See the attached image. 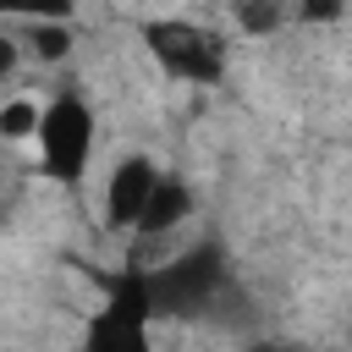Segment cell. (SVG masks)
Here are the masks:
<instances>
[{
    "label": "cell",
    "instance_id": "obj_6",
    "mask_svg": "<svg viewBox=\"0 0 352 352\" xmlns=\"http://www.w3.org/2000/svg\"><path fill=\"white\" fill-rule=\"evenodd\" d=\"M187 214H192V187H187V176L165 170V176L154 182V192H148V209H143V220H138V236H170Z\"/></svg>",
    "mask_w": 352,
    "mask_h": 352
},
{
    "label": "cell",
    "instance_id": "obj_5",
    "mask_svg": "<svg viewBox=\"0 0 352 352\" xmlns=\"http://www.w3.org/2000/svg\"><path fill=\"white\" fill-rule=\"evenodd\" d=\"M160 176H165V170H160L148 154L116 160V170H110V182H104V226H110V231H138V220H143L148 192H154Z\"/></svg>",
    "mask_w": 352,
    "mask_h": 352
},
{
    "label": "cell",
    "instance_id": "obj_11",
    "mask_svg": "<svg viewBox=\"0 0 352 352\" xmlns=\"http://www.w3.org/2000/svg\"><path fill=\"white\" fill-rule=\"evenodd\" d=\"M346 11V0H297V16L302 22H336Z\"/></svg>",
    "mask_w": 352,
    "mask_h": 352
},
{
    "label": "cell",
    "instance_id": "obj_1",
    "mask_svg": "<svg viewBox=\"0 0 352 352\" xmlns=\"http://www.w3.org/2000/svg\"><path fill=\"white\" fill-rule=\"evenodd\" d=\"M148 280V302H154V319H209L220 314L226 302H242L236 280H231V258L220 242H198L154 270H143Z\"/></svg>",
    "mask_w": 352,
    "mask_h": 352
},
{
    "label": "cell",
    "instance_id": "obj_13",
    "mask_svg": "<svg viewBox=\"0 0 352 352\" xmlns=\"http://www.w3.org/2000/svg\"><path fill=\"white\" fill-rule=\"evenodd\" d=\"M248 352H297V346H286V341H248Z\"/></svg>",
    "mask_w": 352,
    "mask_h": 352
},
{
    "label": "cell",
    "instance_id": "obj_4",
    "mask_svg": "<svg viewBox=\"0 0 352 352\" xmlns=\"http://www.w3.org/2000/svg\"><path fill=\"white\" fill-rule=\"evenodd\" d=\"M33 143H38L44 176L60 182V187H77L88 176V160H94V110H88V99L72 94V88L55 94L44 104V116H38Z\"/></svg>",
    "mask_w": 352,
    "mask_h": 352
},
{
    "label": "cell",
    "instance_id": "obj_12",
    "mask_svg": "<svg viewBox=\"0 0 352 352\" xmlns=\"http://www.w3.org/2000/svg\"><path fill=\"white\" fill-rule=\"evenodd\" d=\"M16 66H22V38L0 28V82H11V77H16Z\"/></svg>",
    "mask_w": 352,
    "mask_h": 352
},
{
    "label": "cell",
    "instance_id": "obj_7",
    "mask_svg": "<svg viewBox=\"0 0 352 352\" xmlns=\"http://www.w3.org/2000/svg\"><path fill=\"white\" fill-rule=\"evenodd\" d=\"M22 44H33V55L55 66V60L72 55V22H28V38Z\"/></svg>",
    "mask_w": 352,
    "mask_h": 352
},
{
    "label": "cell",
    "instance_id": "obj_9",
    "mask_svg": "<svg viewBox=\"0 0 352 352\" xmlns=\"http://www.w3.org/2000/svg\"><path fill=\"white\" fill-rule=\"evenodd\" d=\"M38 104L33 99H11V104H0V138L6 143H22V138H33L38 132Z\"/></svg>",
    "mask_w": 352,
    "mask_h": 352
},
{
    "label": "cell",
    "instance_id": "obj_8",
    "mask_svg": "<svg viewBox=\"0 0 352 352\" xmlns=\"http://www.w3.org/2000/svg\"><path fill=\"white\" fill-rule=\"evenodd\" d=\"M77 0H0V16L16 22H72Z\"/></svg>",
    "mask_w": 352,
    "mask_h": 352
},
{
    "label": "cell",
    "instance_id": "obj_3",
    "mask_svg": "<svg viewBox=\"0 0 352 352\" xmlns=\"http://www.w3.org/2000/svg\"><path fill=\"white\" fill-rule=\"evenodd\" d=\"M138 44L148 50V60L176 77V82H192V88H214L226 77V44L187 22V16H143L138 22Z\"/></svg>",
    "mask_w": 352,
    "mask_h": 352
},
{
    "label": "cell",
    "instance_id": "obj_10",
    "mask_svg": "<svg viewBox=\"0 0 352 352\" xmlns=\"http://www.w3.org/2000/svg\"><path fill=\"white\" fill-rule=\"evenodd\" d=\"M236 16H242V33H275L280 22H286V0H242L236 6Z\"/></svg>",
    "mask_w": 352,
    "mask_h": 352
},
{
    "label": "cell",
    "instance_id": "obj_2",
    "mask_svg": "<svg viewBox=\"0 0 352 352\" xmlns=\"http://www.w3.org/2000/svg\"><path fill=\"white\" fill-rule=\"evenodd\" d=\"M82 352H154V302L138 264L104 275V302L82 330Z\"/></svg>",
    "mask_w": 352,
    "mask_h": 352
}]
</instances>
